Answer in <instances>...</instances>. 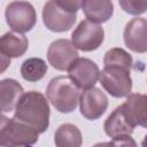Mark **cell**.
<instances>
[{
	"instance_id": "1",
	"label": "cell",
	"mask_w": 147,
	"mask_h": 147,
	"mask_svg": "<svg viewBox=\"0 0 147 147\" xmlns=\"http://www.w3.org/2000/svg\"><path fill=\"white\" fill-rule=\"evenodd\" d=\"M14 118L44 133L49 126V105L44 94L36 91L23 93L15 106Z\"/></svg>"
},
{
	"instance_id": "2",
	"label": "cell",
	"mask_w": 147,
	"mask_h": 147,
	"mask_svg": "<svg viewBox=\"0 0 147 147\" xmlns=\"http://www.w3.org/2000/svg\"><path fill=\"white\" fill-rule=\"evenodd\" d=\"M79 87L67 76L53 78L47 86L46 95L53 107L63 114L76 109L79 100Z\"/></svg>"
},
{
	"instance_id": "3",
	"label": "cell",
	"mask_w": 147,
	"mask_h": 147,
	"mask_svg": "<svg viewBox=\"0 0 147 147\" xmlns=\"http://www.w3.org/2000/svg\"><path fill=\"white\" fill-rule=\"evenodd\" d=\"M38 136L34 127L0 114V146H31L38 141Z\"/></svg>"
},
{
	"instance_id": "4",
	"label": "cell",
	"mask_w": 147,
	"mask_h": 147,
	"mask_svg": "<svg viewBox=\"0 0 147 147\" xmlns=\"http://www.w3.org/2000/svg\"><path fill=\"white\" fill-rule=\"evenodd\" d=\"M99 79L102 87L115 98H124L131 93L132 79L129 69L116 65L105 67Z\"/></svg>"
},
{
	"instance_id": "5",
	"label": "cell",
	"mask_w": 147,
	"mask_h": 147,
	"mask_svg": "<svg viewBox=\"0 0 147 147\" xmlns=\"http://www.w3.org/2000/svg\"><path fill=\"white\" fill-rule=\"evenodd\" d=\"M6 22L14 32L24 33L34 26L37 14L34 7L28 1H13L5 10Z\"/></svg>"
},
{
	"instance_id": "6",
	"label": "cell",
	"mask_w": 147,
	"mask_h": 147,
	"mask_svg": "<svg viewBox=\"0 0 147 147\" xmlns=\"http://www.w3.org/2000/svg\"><path fill=\"white\" fill-rule=\"evenodd\" d=\"M105 39L103 28L90 20L82 21L71 34V42L77 49L92 52L101 46Z\"/></svg>"
},
{
	"instance_id": "7",
	"label": "cell",
	"mask_w": 147,
	"mask_h": 147,
	"mask_svg": "<svg viewBox=\"0 0 147 147\" xmlns=\"http://www.w3.org/2000/svg\"><path fill=\"white\" fill-rule=\"evenodd\" d=\"M69 78L82 90L93 87L100 75L99 67L90 59L77 57L68 68Z\"/></svg>"
},
{
	"instance_id": "8",
	"label": "cell",
	"mask_w": 147,
	"mask_h": 147,
	"mask_svg": "<svg viewBox=\"0 0 147 147\" xmlns=\"http://www.w3.org/2000/svg\"><path fill=\"white\" fill-rule=\"evenodd\" d=\"M76 14L63 10L55 0H48L42 8V22L53 32H64L72 28L76 22Z\"/></svg>"
},
{
	"instance_id": "9",
	"label": "cell",
	"mask_w": 147,
	"mask_h": 147,
	"mask_svg": "<svg viewBox=\"0 0 147 147\" xmlns=\"http://www.w3.org/2000/svg\"><path fill=\"white\" fill-rule=\"evenodd\" d=\"M78 102L80 114L90 121H94L101 117L108 107L107 95L100 88H96L94 86L84 90L79 94Z\"/></svg>"
},
{
	"instance_id": "10",
	"label": "cell",
	"mask_w": 147,
	"mask_h": 147,
	"mask_svg": "<svg viewBox=\"0 0 147 147\" xmlns=\"http://www.w3.org/2000/svg\"><path fill=\"white\" fill-rule=\"evenodd\" d=\"M78 57V51L68 39H57L53 41L47 51L48 63L60 71H65L70 64Z\"/></svg>"
},
{
	"instance_id": "11",
	"label": "cell",
	"mask_w": 147,
	"mask_h": 147,
	"mask_svg": "<svg viewBox=\"0 0 147 147\" xmlns=\"http://www.w3.org/2000/svg\"><path fill=\"white\" fill-rule=\"evenodd\" d=\"M125 118L134 127L147 126V96L140 93L129 94L126 101L121 105Z\"/></svg>"
},
{
	"instance_id": "12",
	"label": "cell",
	"mask_w": 147,
	"mask_h": 147,
	"mask_svg": "<svg viewBox=\"0 0 147 147\" xmlns=\"http://www.w3.org/2000/svg\"><path fill=\"white\" fill-rule=\"evenodd\" d=\"M147 22L144 17H137L131 20L124 29V42L136 53H145L147 51Z\"/></svg>"
},
{
	"instance_id": "13",
	"label": "cell",
	"mask_w": 147,
	"mask_h": 147,
	"mask_svg": "<svg viewBox=\"0 0 147 147\" xmlns=\"http://www.w3.org/2000/svg\"><path fill=\"white\" fill-rule=\"evenodd\" d=\"M103 129L106 134L111 139H122L127 136H131L134 130V126L129 123L122 111L121 106H118L107 117Z\"/></svg>"
},
{
	"instance_id": "14",
	"label": "cell",
	"mask_w": 147,
	"mask_h": 147,
	"mask_svg": "<svg viewBox=\"0 0 147 147\" xmlns=\"http://www.w3.org/2000/svg\"><path fill=\"white\" fill-rule=\"evenodd\" d=\"M24 93L22 85L11 78L0 80V113H10Z\"/></svg>"
},
{
	"instance_id": "15",
	"label": "cell",
	"mask_w": 147,
	"mask_h": 147,
	"mask_svg": "<svg viewBox=\"0 0 147 147\" xmlns=\"http://www.w3.org/2000/svg\"><path fill=\"white\" fill-rule=\"evenodd\" d=\"M82 8L86 18L98 24L107 22L114 14L111 0H83Z\"/></svg>"
},
{
	"instance_id": "16",
	"label": "cell",
	"mask_w": 147,
	"mask_h": 147,
	"mask_svg": "<svg viewBox=\"0 0 147 147\" xmlns=\"http://www.w3.org/2000/svg\"><path fill=\"white\" fill-rule=\"evenodd\" d=\"M28 38L18 32H6L0 37V51L9 57H20L28 51Z\"/></svg>"
},
{
	"instance_id": "17",
	"label": "cell",
	"mask_w": 147,
	"mask_h": 147,
	"mask_svg": "<svg viewBox=\"0 0 147 147\" xmlns=\"http://www.w3.org/2000/svg\"><path fill=\"white\" fill-rule=\"evenodd\" d=\"M54 142L57 147H79L83 142L82 133L74 124H62L55 131Z\"/></svg>"
},
{
	"instance_id": "18",
	"label": "cell",
	"mask_w": 147,
	"mask_h": 147,
	"mask_svg": "<svg viewBox=\"0 0 147 147\" xmlns=\"http://www.w3.org/2000/svg\"><path fill=\"white\" fill-rule=\"evenodd\" d=\"M47 72V64L40 57H31L25 60L21 65V75L22 77L31 83L38 82Z\"/></svg>"
},
{
	"instance_id": "19",
	"label": "cell",
	"mask_w": 147,
	"mask_h": 147,
	"mask_svg": "<svg viewBox=\"0 0 147 147\" xmlns=\"http://www.w3.org/2000/svg\"><path fill=\"white\" fill-rule=\"evenodd\" d=\"M132 56L124 51L123 48L115 47L106 52L105 57H103V64L105 67L109 65H116V67H122L125 69L131 70L132 68Z\"/></svg>"
},
{
	"instance_id": "20",
	"label": "cell",
	"mask_w": 147,
	"mask_h": 147,
	"mask_svg": "<svg viewBox=\"0 0 147 147\" xmlns=\"http://www.w3.org/2000/svg\"><path fill=\"white\" fill-rule=\"evenodd\" d=\"M122 9L130 15H141L147 9V0H118Z\"/></svg>"
},
{
	"instance_id": "21",
	"label": "cell",
	"mask_w": 147,
	"mask_h": 147,
	"mask_svg": "<svg viewBox=\"0 0 147 147\" xmlns=\"http://www.w3.org/2000/svg\"><path fill=\"white\" fill-rule=\"evenodd\" d=\"M55 1L63 10L72 14H76L78 11L83 2V0H55Z\"/></svg>"
},
{
	"instance_id": "22",
	"label": "cell",
	"mask_w": 147,
	"mask_h": 147,
	"mask_svg": "<svg viewBox=\"0 0 147 147\" xmlns=\"http://www.w3.org/2000/svg\"><path fill=\"white\" fill-rule=\"evenodd\" d=\"M10 65V57L0 51V75L5 72Z\"/></svg>"
}]
</instances>
